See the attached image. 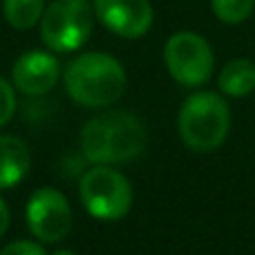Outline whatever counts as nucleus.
Wrapping results in <instances>:
<instances>
[{
  "mask_svg": "<svg viewBox=\"0 0 255 255\" xmlns=\"http://www.w3.org/2000/svg\"><path fill=\"white\" fill-rule=\"evenodd\" d=\"M81 152L94 166H115L136 159L145 150L148 132L143 121L126 110H108L81 128Z\"/></svg>",
  "mask_w": 255,
  "mask_h": 255,
  "instance_id": "obj_1",
  "label": "nucleus"
},
{
  "mask_svg": "<svg viewBox=\"0 0 255 255\" xmlns=\"http://www.w3.org/2000/svg\"><path fill=\"white\" fill-rule=\"evenodd\" d=\"M126 83L124 65L106 52L79 54L63 72V85L70 99L90 110L115 106L124 97Z\"/></svg>",
  "mask_w": 255,
  "mask_h": 255,
  "instance_id": "obj_2",
  "label": "nucleus"
},
{
  "mask_svg": "<svg viewBox=\"0 0 255 255\" xmlns=\"http://www.w3.org/2000/svg\"><path fill=\"white\" fill-rule=\"evenodd\" d=\"M177 130L186 148L193 152H213L231 132V110L217 92H195L181 103Z\"/></svg>",
  "mask_w": 255,
  "mask_h": 255,
  "instance_id": "obj_3",
  "label": "nucleus"
},
{
  "mask_svg": "<svg viewBox=\"0 0 255 255\" xmlns=\"http://www.w3.org/2000/svg\"><path fill=\"white\" fill-rule=\"evenodd\" d=\"M94 9L90 0H52L40 18V38L49 52L81 49L92 34Z\"/></svg>",
  "mask_w": 255,
  "mask_h": 255,
  "instance_id": "obj_4",
  "label": "nucleus"
},
{
  "mask_svg": "<svg viewBox=\"0 0 255 255\" xmlns=\"http://www.w3.org/2000/svg\"><path fill=\"white\" fill-rule=\"evenodd\" d=\"M79 195L85 211L101 222H117L126 217L134 199L128 177L110 166H94L83 172Z\"/></svg>",
  "mask_w": 255,
  "mask_h": 255,
  "instance_id": "obj_5",
  "label": "nucleus"
},
{
  "mask_svg": "<svg viewBox=\"0 0 255 255\" xmlns=\"http://www.w3.org/2000/svg\"><path fill=\"white\" fill-rule=\"evenodd\" d=\"M163 63L168 74L184 88H199L213 76L215 56L204 36L195 31H177L166 40Z\"/></svg>",
  "mask_w": 255,
  "mask_h": 255,
  "instance_id": "obj_6",
  "label": "nucleus"
},
{
  "mask_svg": "<svg viewBox=\"0 0 255 255\" xmlns=\"http://www.w3.org/2000/svg\"><path fill=\"white\" fill-rule=\"evenodd\" d=\"M27 229L38 242L56 244L72 231V208L67 197L56 188H38L29 195L25 208Z\"/></svg>",
  "mask_w": 255,
  "mask_h": 255,
  "instance_id": "obj_7",
  "label": "nucleus"
},
{
  "mask_svg": "<svg viewBox=\"0 0 255 255\" xmlns=\"http://www.w3.org/2000/svg\"><path fill=\"white\" fill-rule=\"evenodd\" d=\"M92 9L108 31L128 40L145 36L154 22L150 0H92Z\"/></svg>",
  "mask_w": 255,
  "mask_h": 255,
  "instance_id": "obj_8",
  "label": "nucleus"
},
{
  "mask_svg": "<svg viewBox=\"0 0 255 255\" xmlns=\"http://www.w3.org/2000/svg\"><path fill=\"white\" fill-rule=\"evenodd\" d=\"M61 79V63L52 52L29 49L20 54L11 67V83L27 97H43Z\"/></svg>",
  "mask_w": 255,
  "mask_h": 255,
  "instance_id": "obj_9",
  "label": "nucleus"
},
{
  "mask_svg": "<svg viewBox=\"0 0 255 255\" xmlns=\"http://www.w3.org/2000/svg\"><path fill=\"white\" fill-rule=\"evenodd\" d=\"M31 166L29 145L13 134H0V190L18 186Z\"/></svg>",
  "mask_w": 255,
  "mask_h": 255,
  "instance_id": "obj_10",
  "label": "nucleus"
},
{
  "mask_svg": "<svg viewBox=\"0 0 255 255\" xmlns=\"http://www.w3.org/2000/svg\"><path fill=\"white\" fill-rule=\"evenodd\" d=\"M222 94L233 99H244L255 90V63L249 58H233L220 72L217 79Z\"/></svg>",
  "mask_w": 255,
  "mask_h": 255,
  "instance_id": "obj_11",
  "label": "nucleus"
},
{
  "mask_svg": "<svg viewBox=\"0 0 255 255\" xmlns=\"http://www.w3.org/2000/svg\"><path fill=\"white\" fill-rule=\"evenodd\" d=\"M4 20L13 29H31L45 13V0H2Z\"/></svg>",
  "mask_w": 255,
  "mask_h": 255,
  "instance_id": "obj_12",
  "label": "nucleus"
},
{
  "mask_svg": "<svg viewBox=\"0 0 255 255\" xmlns=\"http://www.w3.org/2000/svg\"><path fill=\"white\" fill-rule=\"evenodd\" d=\"M211 9L217 20L226 25H240L251 18L255 0H211Z\"/></svg>",
  "mask_w": 255,
  "mask_h": 255,
  "instance_id": "obj_13",
  "label": "nucleus"
},
{
  "mask_svg": "<svg viewBox=\"0 0 255 255\" xmlns=\"http://www.w3.org/2000/svg\"><path fill=\"white\" fill-rule=\"evenodd\" d=\"M16 115V88L11 81L0 76V128L7 126Z\"/></svg>",
  "mask_w": 255,
  "mask_h": 255,
  "instance_id": "obj_14",
  "label": "nucleus"
},
{
  "mask_svg": "<svg viewBox=\"0 0 255 255\" xmlns=\"http://www.w3.org/2000/svg\"><path fill=\"white\" fill-rule=\"evenodd\" d=\"M0 255H47L40 242H31V240H18L11 242L0 251Z\"/></svg>",
  "mask_w": 255,
  "mask_h": 255,
  "instance_id": "obj_15",
  "label": "nucleus"
},
{
  "mask_svg": "<svg viewBox=\"0 0 255 255\" xmlns=\"http://www.w3.org/2000/svg\"><path fill=\"white\" fill-rule=\"evenodd\" d=\"M9 224H11V213H9V206L2 197H0V238L7 233Z\"/></svg>",
  "mask_w": 255,
  "mask_h": 255,
  "instance_id": "obj_16",
  "label": "nucleus"
},
{
  "mask_svg": "<svg viewBox=\"0 0 255 255\" xmlns=\"http://www.w3.org/2000/svg\"><path fill=\"white\" fill-rule=\"evenodd\" d=\"M52 255H76V253L70 251V249H58V251H54Z\"/></svg>",
  "mask_w": 255,
  "mask_h": 255,
  "instance_id": "obj_17",
  "label": "nucleus"
}]
</instances>
